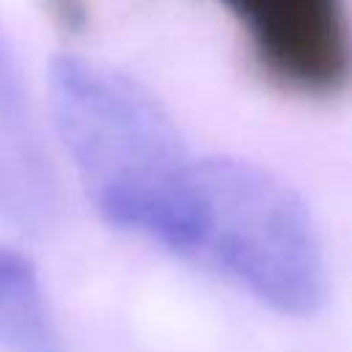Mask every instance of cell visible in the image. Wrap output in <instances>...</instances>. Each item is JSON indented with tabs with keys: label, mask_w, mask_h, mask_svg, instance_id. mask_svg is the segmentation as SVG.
Masks as SVG:
<instances>
[{
	"label": "cell",
	"mask_w": 352,
	"mask_h": 352,
	"mask_svg": "<svg viewBox=\"0 0 352 352\" xmlns=\"http://www.w3.org/2000/svg\"><path fill=\"white\" fill-rule=\"evenodd\" d=\"M58 138L99 217L173 253H184L192 168L176 121L129 74L63 52L50 63Z\"/></svg>",
	"instance_id": "cell-1"
},
{
	"label": "cell",
	"mask_w": 352,
	"mask_h": 352,
	"mask_svg": "<svg viewBox=\"0 0 352 352\" xmlns=\"http://www.w3.org/2000/svg\"><path fill=\"white\" fill-rule=\"evenodd\" d=\"M283 316L324 305L327 264L302 195L239 157H195L184 253Z\"/></svg>",
	"instance_id": "cell-2"
},
{
	"label": "cell",
	"mask_w": 352,
	"mask_h": 352,
	"mask_svg": "<svg viewBox=\"0 0 352 352\" xmlns=\"http://www.w3.org/2000/svg\"><path fill=\"white\" fill-rule=\"evenodd\" d=\"M58 214V173L22 69L0 30V217L25 234H44Z\"/></svg>",
	"instance_id": "cell-3"
},
{
	"label": "cell",
	"mask_w": 352,
	"mask_h": 352,
	"mask_svg": "<svg viewBox=\"0 0 352 352\" xmlns=\"http://www.w3.org/2000/svg\"><path fill=\"white\" fill-rule=\"evenodd\" d=\"M0 349L66 352L36 264L8 245H0Z\"/></svg>",
	"instance_id": "cell-4"
}]
</instances>
